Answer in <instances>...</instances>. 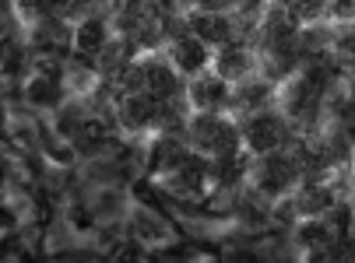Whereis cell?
Listing matches in <instances>:
<instances>
[{
	"label": "cell",
	"mask_w": 355,
	"mask_h": 263,
	"mask_svg": "<svg viewBox=\"0 0 355 263\" xmlns=\"http://www.w3.org/2000/svg\"><path fill=\"white\" fill-rule=\"evenodd\" d=\"M239 134H243V140H246V147L253 154H268V151H278V147L288 144V120L278 116V113H264L261 109V113L246 116Z\"/></svg>",
	"instance_id": "7a4b0ae2"
},
{
	"label": "cell",
	"mask_w": 355,
	"mask_h": 263,
	"mask_svg": "<svg viewBox=\"0 0 355 263\" xmlns=\"http://www.w3.org/2000/svg\"><path fill=\"white\" fill-rule=\"evenodd\" d=\"M334 203H338V200H334V190H331V186L310 183L306 190L299 193V200H295V210H302L306 218H320V215H327V210H331Z\"/></svg>",
	"instance_id": "4fadbf2b"
},
{
	"label": "cell",
	"mask_w": 355,
	"mask_h": 263,
	"mask_svg": "<svg viewBox=\"0 0 355 263\" xmlns=\"http://www.w3.org/2000/svg\"><path fill=\"white\" fill-rule=\"evenodd\" d=\"M134 49H137V46H134L130 39H110L103 49H98V60H95V64H98V71L113 81V78L130 64V53H134Z\"/></svg>",
	"instance_id": "30bf717a"
},
{
	"label": "cell",
	"mask_w": 355,
	"mask_h": 263,
	"mask_svg": "<svg viewBox=\"0 0 355 263\" xmlns=\"http://www.w3.org/2000/svg\"><path fill=\"white\" fill-rule=\"evenodd\" d=\"M232 8H236L239 15H261L264 0H232Z\"/></svg>",
	"instance_id": "2e32d148"
},
{
	"label": "cell",
	"mask_w": 355,
	"mask_h": 263,
	"mask_svg": "<svg viewBox=\"0 0 355 263\" xmlns=\"http://www.w3.org/2000/svg\"><path fill=\"white\" fill-rule=\"evenodd\" d=\"M190 140L200 154H211V158H225V154H236L239 151V140L243 134L222 120L218 113H197L193 123H190Z\"/></svg>",
	"instance_id": "6da1fadb"
},
{
	"label": "cell",
	"mask_w": 355,
	"mask_h": 263,
	"mask_svg": "<svg viewBox=\"0 0 355 263\" xmlns=\"http://www.w3.org/2000/svg\"><path fill=\"white\" fill-rule=\"evenodd\" d=\"M348 98H352V105H355V78L348 81Z\"/></svg>",
	"instance_id": "ac0fdd59"
},
{
	"label": "cell",
	"mask_w": 355,
	"mask_h": 263,
	"mask_svg": "<svg viewBox=\"0 0 355 263\" xmlns=\"http://www.w3.org/2000/svg\"><path fill=\"white\" fill-rule=\"evenodd\" d=\"M106 42H110V25L103 18H95V15H88L74 28V46H78L81 57H98V49H103Z\"/></svg>",
	"instance_id": "9c48e42d"
},
{
	"label": "cell",
	"mask_w": 355,
	"mask_h": 263,
	"mask_svg": "<svg viewBox=\"0 0 355 263\" xmlns=\"http://www.w3.org/2000/svg\"><path fill=\"white\" fill-rule=\"evenodd\" d=\"M25 98L39 109H60L64 105V84L60 81H49V78H32L25 84Z\"/></svg>",
	"instance_id": "7c38bea8"
},
{
	"label": "cell",
	"mask_w": 355,
	"mask_h": 263,
	"mask_svg": "<svg viewBox=\"0 0 355 263\" xmlns=\"http://www.w3.org/2000/svg\"><path fill=\"white\" fill-rule=\"evenodd\" d=\"M295 239H299V246H306V249H327V246H334V232H331V225L324 218H310L306 225H299Z\"/></svg>",
	"instance_id": "5bb4252c"
},
{
	"label": "cell",
	"mask_w": 355,
	"mask_h": 263,
	"mask_svg": "<svg viewBox=\"0 0 355 263\" xmlns=\"http://www.w3.org/2000/svg\"><path fill=\"white\" fill-rule=\"evenodd\" d=\"M42 4H46V0H18V8L28 11V15H42Z\"/></svg>",
	"instance_id": "e0dca14e"
},
{
	"label": "cell",
	"mask_w": 355,
	"mask_h": 263,
	"mask_svg": "<svg viewBox=\"0 0 355 263\" xmlns=\"http://www.w3.org/2000/svg\"><path fill=\"white\" fill-rule=\"evenodd\" d=\"M141 67H144V91L151 98L180 95V78H176L173 64H166V60H141Z\"/></svg>",
	"instance_id": "ba28073f"
},
{
	"label": "cell",
	"mask_w": 355,
	"mask_h": 263,
	"mask_svg": "<svg viewBox=\"0 0 355 263\" xmlns=\"http://www.w3.org/2000/svg\"><path fill=\"white\" fill-rule=\"evenodd\" d=\"M169 64H173L180 74H193V78L205 74V67H208V42H200L193 32L173 39V46H169Z\"/></svg>",
	"instance_id": "3957f363"
},
{
	"label": "cell",
	"mask_w": 355,
	"mask_h": 263,
	"mask_svg": "<svg viewBox=\"0 0 355 263\" xmlns=\"http://www.w3.org/2000/svg\"><path fill=\"white\" fill-rule=\"evenodd\" d=\"M190 102L197 113H218L222 105H229V81L197 74V81L190 84Z\"/></svg>",
	"instance_id": "52a82bcc"
},
{
	"label": "cell",
	"mask_w": 355,
	"mask_h": 263,
	"mask_svg": "<svg viewBox=\"0 0 355 263\" xmlns=\"http://www.w3.org/2000/svg\"><path fill=\"white\" fill-rule=\"evenodd\" d=\"M78 4H81V0H46V4H42V15H49V18H67Z\"/></svg>",
	"instance_id": "9a60e30c"
},
{
	"label": "cell",
	"mask_w": 355,
	"mask_h": 263,
	"mask_svg": "<svg viewBox=\"0 0 355 263\" xmlns=\"http://www.w3.org/2000/svg\"><path fill=\"white\" fill-rule=\"evenodd\" d=\"M215 64H218V78L222 81H239V78L250 74V53L239 42H225L222 53L215 57Z\"/></svg>",
	"instance_id": "8fae6325"
},
{
	"label": "cell",
	"mask_w": 355,
	"mask_h": 263,
	"mask_svg": "<svg viewBox=\"0 0 355 263\" xmlns=\"http://www.w3.org/2000/svg\"><path fill=\"white\" fill-rule=\"evenodd\" d=\"M120 123L130 127V130L159 127V98H151L148 91L123 95V102H120Z\"/></svg>",
	"instance_id": "277c9868"
},
{
	"label": "cell",
	"mask_w": 355,
	"mask_h": 263,
	"mask_svg": "<svg viewBox=\"0 0 355 263\" xmlns=\"http://www.w3.org/2000/svg\"><path fill=\"white\" fill-rule=\"evenodd\" d=\"M190 32L200 39V42H208V46H225L232 42V18L225 11H197L187 18Z\"/></svg>",
	"instance_id": "5b68a950"
},
{
	"label": "cell",
	"mask_w": 355,
	"mask_h": 263,
	"mask_svg": "<svg viewBox=\"0 0 355 263\" xmlns=\"http://www.w3.org/2000/svg\"><path fill=\"white\" fill-rule=\"evenodd\" d=\"M271 98V78H239L236 81V91L229 95V105L246 116L261 113Z\"/></svg>",
	"instance_id": "8992f818"
}]
</instances>
